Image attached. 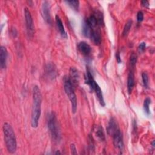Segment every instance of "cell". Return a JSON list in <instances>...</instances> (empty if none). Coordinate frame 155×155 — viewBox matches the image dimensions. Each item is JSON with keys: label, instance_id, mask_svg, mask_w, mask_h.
<instances>
[{"label": "cell", "instance_id": "obj_24", "mask_svg": "<svg viewBox=\"0 0 155 155\" xmlns=\"http://www.w3.org/2000/svg\"><path fill=\"white\" fill-rule=\"evenodd\" d=\"M141 4L143 7H148V6H149V2L147 0L142 1H141Z\"/></svg>", "mask_w": 155, "mask_h": 155}, {"label": "cell", "instance_id": "obj_8", "mask_svg": "<svg viewBox=\"0 0 155 155\" xmlns=\"http://www.w3.org/2000/svg\"><path fill=\"white\" fill-rule=\"evenodd\" d=\"M41 15L44 21L48 23L51 24V13H50V5L48 1H45L42 2L41 7Z\"/></svg>", "mask_w": 155, "mask_h": 155}, {"label": "cell", "instance_id": "obj_9", "mask_svg": "<svg viewBox=\"0 0 155 155\" xmlns=\"http://www.w3.org/2000/svg\"><path fill=\"white\" fill-rule=\"evenodd\" d=\"M45 72L47 77L51 80L56 79L58 76V70L56 67L53 63H48L46 65Z\"/></svg>", "mask_w": 155, "mask_h": 155}, {"label": "cell", "instance_id": "obj_21", "mask_svg": "<svg viewBox=\"0 0 155 155\" xmlns=\"http://www.w3.org/2000/svg\"><path fill=\"white\" fill-rule=\"evenodd\" d=\"M143 13L141 11L138 12V13L137 14V21L139 22H140L143 21Z\"/></svg>", "mask_w": 155, "mask_h": 155}, {"label": "cell", "instance_id": "obj_19", "mask_svg": "<svg viewBox=\"0 0 155 155\" xmlns=\"http://www.w3.org/2000/svg\"><path fill=\"white\" fill-rule=\"evenodd\" d=\"M137 62V55L134 53H132L130 56V64L131 67H134Z\"/></svg>", "mask_w": 155, "mask_h": 155}, {"label": "cell", "instance_id": "obj_17", "mask_svg": "<svg viewBox=\"0 0 155 155\" xmlns=\"http://www.w3.org/2000/svg\"><path fill=\"white\" fill-rule=\"evenodd\" d=\"M151 99L149 97H147L145 101H144V103H143V110L145 111V113L147 114H150V104H151Z\"/></svg>", "mask_w": 155, "mask_h": 155}, {"label": "cell", "instance_id": "obj_2", "mask_svg": "<svg viewBox=\"0 0 155 155\" xmlns=\"http://www.w3.org/2000/svg\"><path fill=\"white\" fill-rule=\"evenodd\" d=\"M107 130L108 134L113 138L114 147L121 151L124 147L123 136L116 120L114 118H111L109 121Z\"/></svg>", "mask_w": 155, "mask_h": 155}, {"label": "cell", "instance_id": "obj_7", "mask_svg": "<svg viewBox=\"0 0 155 155\" xmlns=\"http://www.w3.org/2000/svg\"><path fill=\"white\" fill-rule=\"evenodd\" d=\"M24 15L28 35L29 37H32L34 33L33 21L31 13L27 7L24 8Z\"/></svg>", "mask_w": 155, "mask_h": 155}, {"label": "cell", "instance_id": "obj_3", "mask_svg": "<svg viewBox=\"0 0 155 155\" xmlns=\"http://www.w3.org/2000/svg\"><path fill=\"white\" fill-rule=\"evenodd\" d=\"M4 140L8 153L13 154L16 151L17 142L15 132L12 126L7 122L4 124L2 127Z\"/></svg>", "mask_w": 155, "mask_h": 155}, {"label": "cell", "instance_id": "obj_11", "mask_svg": "<svg viewBox=\"0 0 155 155\" xmlns=\"http://www.w3.org/2000/svg\"><path fill=\"white\" fill-rule=\"evenodd\" d=\"M8 56V52L4 46H1L0 48V66L2 69L6 67V62Z\"/></svg>", "mask_w": 155, "mask_h": 155}, {"label": "cell", "instance_id": "obj_25", "mask_svg": "<svg viewBox=\"0 0 155 155\" xmlns=\"http://www.w3.org/2000/svg\"><path fill=\"white\" fill-rule=\"evenodd\" d=\"M116 59H117V61L118 62H120L121 61V59H120V54L119 53H117L116 54Z\"/></svg>", "mask_w": 155, "mask_h": 155}, {"label": "cell", "instance_id": "obj_5", "mask_svg": "<svg viewBox=\"0 0 155 155\" xmlns=\"http://www.w3.org/2000/svg\"><path fill=\"white\" fill-rule=\"evenodd\" d=\"M64 88L71 102L72 113L74 114L77 110V98L74 91L73 84L69 77L65 76L64 78Z\"/></svg>", "mask_w": 155, "mask_h": 155}, {"label": "cell", "instance_id": "obj_23", "mask_svg": "<svg viewBox=\"0 0 155 155\" xmlns=\"http://www.w3.org/2000/svg\"><path fill=\"white\" fill-rule=\"evenodd\" d=\"M70 150H71V153L73 154H77V150L76 148V146L74 143H71L70 145Z\"/></svg>", "mask_w": 155, "mask_h": 155}, {"label": "cell", "instance_id": "obj_6", "mask_svg": "<svg viewBox=\"0 0 155 155\" xmlns=\"http://www.w3.org/2000/svg\"><path fill=\"white\" fill-rule=\"evenodd\" d=\"M85 79H86V83L90 86V88L95 92L100 104L102 107L105 106V102H104L102 90H101L100 87L99 86V85L97 84V83L94 79L93 76L91 74V73L89 70H87Z\"/></svg>", "mask_w": 155, "mask_h": 155}, {"label": "cell", "instance_id": "obj_14", "mask_svg": "<svg viewBox=\"0 0 155 155\" xmlns=\"http://www.w3.org/2000/svg\"><path fill=\"white\" fill-rule=\"evenodd\" d=\"M134 73L132 71H131L128 76V79H127V88L128 93L130 94L133 89V87L134 86Z\"/></svg>", "mask_w": 155, "mask_h": 155}, {"label": "cell", "instance_id": "obj_4", "mask_svg": "<svg viewBox=\"0 0 155 155\" xmlns=\"http://www.w3.org/2000/svg\"><path fill=\"white\" fill-rule=\"evenodd\" d=\"M47 127L52 139L54 142H59L61 139V131L54 112L50 113L47 116Z\"/></svg>", "mask_w": 155, "mask_h": 155}, {"label": "cell", "instance_id": "obj_10", "mask_svg": "<svg viewBox=\"0 0 155 155\" xmlns=\"http://www.w3.org/2000/svg\"><path fill=\"white\" fill-rule=\"evenodd\" d=\"M78 48L81 53L86 56L89 55L91 51V48L90 45L84 41L80 42L78 45Z\"/></svg>", "mask_w": 155, "mask_h": 155}, {"label": "cell", "instance_id": "obj_12", "mask_svg": "<svg viewBox=\"0 0 155 155\" xmlns=\"http://www.w3.org/2000/svg\"><path fill=\"white\" fill-rule=\"evenodd\" d=\"M55 19H56V24L58 30H59V32L60 33L61 35L62 36V37H63L64 38H67V34L65 31V30L64 28L63 23H62L61 18H59V16L58 15H56V18H55Z\"/></svg>", "mask_w": 155, "mask_h": 155}, {"label": "cell", "instance_id": "obj_13", "mask_svg": "<svg viewBox=\"0 0 155 155\" xmlns=\"http://www.w3.org/2000/svg\"><path fill=\"white\" fill-rule=\"evenodd\" d=\"M71 81L73 84H76L79 81V74L78 70L75 67H71L70 68V76H69Z\"/></svg>", "mask_w": 155, "mask_h": 155}, {"label": "cell", "instance_id": "obj_16", "mask_svg": "<svg viewBox=\"0 0 155 155\" xmlns=\"http://www.w3.org/2000/svg\"><path fill=\"white\" fill-rule=\"evenodd\" d=\"M131 25H132V21L131 19H129L125 24L124 27V30H123V32H122V35L123 36H127L130 30V28L131 27Z\"/></svg>", "mask_w": 155, "mask_h": 155}, {"label": "cell", "instance_id": "obj_22", "mask_svg": "<svg viewBox=\"0 0 155 155\" xmlns=\"http://www.w3.org/2000/svg\"><path fill=\"white\" fill-rule=\"evenodd\" d=\"M145 47H146V44L145 42H142L141 43H140V44L139 45V47H138V50L139 51L142 52V51H143L145 48Z\"/></svg>", "mask_w": 155, "mask_h": 155}, {"label": "cell", "instance_id": "obj_18", "mask_svg": "<svg viewBox=\"0 0 155 155\" xmlns=\"http://www.w3.org/2000/svg\"><path fill=\"white\" fill-rule=\"evenodd\" d=\"M72 8L75 10H78L79 9V1L78 0H71V1H65Z\"/></svg>", "mask_w": 155, "mask_h": 155}, {"label": "cell", "instance_id": "obj_15", "mask_svg": "<svg viewBox=\"0 0 155 155\" xmlns=\"http://www.w3.org/2000/svg\"><path fill=\"white\" fill-rule=\"evenodd\" d=\"M95 136L97 137V138L100 140V141H104L105 138V134L104 131L103 130V128L101 126L99 125L96 127L95 131H94Z\"/></svg>", "mask_w": 155, "mask_h": 155}, {"label": "cell", "instance_id": "obj_20", "mask_svg": "<svg viewBox=\"0 0 155 155\" xmlns=\"http://www.w3.org/2000/svg\"><path fill=\"white\" fill-rule=\"evenodd\" d=\"M142 81H143V84L145 88H147L148 87V76L147 73L143 72L142 73Z\"/></svg>", "mask_w": 155, "mask_h": 155}, {"label": "cell", "instance_id": "obj_1", "mask_svg": "<svg viewBox=\"0 0 155 155\" xmlns=\"http://www.w3.org/2000/svg\"><path fill=\"white\" fill-rule=\"evenodd\" d=\"M42 96L39 88L35 85L33 89V107L31 124L33 128H36L41 114Z\"/></svg>", "mask_w": 155, "mask_h": 155}]
</instances>
